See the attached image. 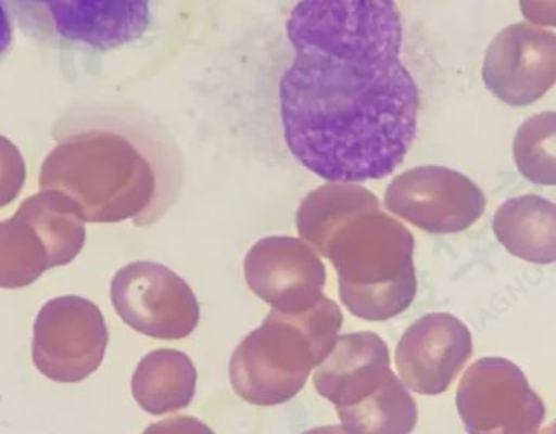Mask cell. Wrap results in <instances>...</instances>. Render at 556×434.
Masks as SVG:
<instances>
[{"mask_svg": "<svg viewBox=\"0 0 556 434\" xmlns=\"http://www.w3.org/2000/svg\"><path fill=\"white\" fill-rule=\"evenodd\" d=\"M287 35L294 55L278 104L291 155L329 182L392 175L414 143L420 111L394 0H300Z\"/></svg>", "mask_w": 556, "mask_h": 434, "instance_id": "obj_1", "label": "cell"}, {"mask_svg": "<svg viewBox=\"0 0 556 434\" xmlns=\"http://www.w3.org/2000/svg\"><path fill=\"white\" fill-rule=\"evenodd\" d=\"M55 146L41 191L67 195L87 224H155L181 194L185 159L172 133L142 107L110 100L68 106L52 127Z\"/></svg>", "mask_w": 556, "mask_h": 434, "instance_id": "obj_2", "label": "cell"}, {"mask_svg": "<svg viewBox=\"0 0 556 434\" xmlns=\"http://www.w3.org/2000/svg\"><path fill=\"white\" fill-rule=\"evenodd\" d=\"M311 247L333 264L343 306L363 321H389L417 296L414 234L381 202L346 215Z\"/></svg>", "mask_w": 556, "mask_h": 434, "instance_id": "obj_3", "label": "cell"}, {"mask_svg": "<svg viewBox=\"0 0 556 434\" xmlns=\"http://www.w3.org/2000/svg\"><path fill=\"white\" fill-rule=\"evenodd\" d=\"M342 326V311L326 296L306 311L273 309L231 357L235 393L260 407L293 399L306 386L311 371L332 352Z\"/></svg>", "mask_w": 556, "mask_h": 434, "instance_id": "obj_4", "label": "cell"}, {"mask_svg": "<svg viewBox=\"0 0 556 434\" xmlns=\"http://www.w3.org/2000/svg\"><path fill=\"white\" fill-rule=\"evenodd\" d=\"M36 44L62 54L103 55L142 39L156 0H7Z\"/></svg>", "mask_w": 556, "mask_h": 434, "instance_id": "obj_5", "label": "cell"}, {"mask_svg": "<svg viewBox=\"0 0 556 434\" xmlns=\"http://www.w3.org/2000/svg\"><path fill=\"white\" fill-rule=\"evenodd\" d=\"M85 240L84 218L67 195H31L12 218L0 221V289H25L46 270L67 266L84 250Z\"/></svg>", "mask_w": 556, "mask_h": 434, "instance_id": "obj_6", "label": "cell"}, {"mask_svg": "<svg viewBox=\"0 0 556 434\" xmlns=\"http://www.w3.org/2000/svg\"><path fill=\"white\" fill-rule=\"evenodd\" d=\"M110 332L100 308L84 296L49 299L33 326V363L55 383L75 384L101 367Z\"/></svg>", "mask_w": 556, "mask_h": 434, "instance_id": "obj_7", "label": "cell"}, {"mask_svg": "<svg viewBox=\"0 0 556 434\" xmlns=\"http://www.w3.org/2000/svg\"><path fill=\"white\" fill-rule=\"evenodd\" d=\"M457 412L467 434H539L545 404L521 368L505 358H482L460 380Z\"/></svg>", "mask_w": 556, "mask_h": 434, "instance_id": "obj_8", "label": "cell"}, {"mask_svg": "<svg viewBox=\"0 0 556 434\" xmlns=\"http://www.w3.org/2000/svg\"><path fill=\"white\" fill-rule=\"evenodd\" d=\"M111 302L134 331L160 341L189 337L201 321V305L185 279L162 264H127L111 282Z\"/></svg>", "mask_w": 556, "mask_h": 434, "instance_id": "obj_9", "label": "cell"}, {"mask_svg": "<svg viewBox=\"0 0 556 434\" xmlns=\"http://www.w3.org/2000/svg\"><path fill=\"white\" fill-rule=\"evenodd\" d=\"M384 205L395 217L431 234L460 233L482 217V189L456 169L418 166L395 176L386 189Z\"/></svg>", "mask_w": 556, "mask_h": 434, "instance_id": "obj_10", "label": "cell"}, {"mask_svg": "<svg viewBox=\"0 0 556 434\" xmlns=\"http://www.w3.org/2000/svg\"><path fill=\"white\" fill-rule=\"evenodd\" d=\"M486 88L509 106L525 107L556 85V35L531 23L506 26L490 42L482 68Z\"/></svg>", "mask_w": 556, "mask_h": 434, "instance_id": "obj_11", "label": "cell"}, {"mask_svg": "<svg viewBox=\"0 0 556 434\" xmlns=\"http://www.w3.org/2000/svg\"><path fill=\"white\" fill-rule=\"evenodd\" d=\"M244 279L254 295L281 312H301L324 298L326 266L303 240L269 237L244 259Z\"/></svg>", "mask_w": 556, "mask_h": 434, "instance_id": "obj_12", "label": "cell"}, {"mask_svg": "<svg viewBox=\"0 0 556 434\" xmlns=\"http://www.w3.org/2000/svg\"><path fill=\"white\" fill-rule=\"evenodd\" d=\"M472 354L469 328L456 316L431 312L404 332L395 365L408 390L421 396H440L450 390Z\"/></svg>", "mask_w": 556, "mask_h": 434, "instance_id": "obj_13", "label": "cell"}, {"mask_svg": "<svg viewBox=\"0 0 556 434\" xmlns=\"http://www.w3.org/2000/svg\"><path fill=\"white\" fill-rule=\"evenodd\" d=\"M391 373L388 344L375 332H355L337 339L313 381L319 396L346 407L375 393Z\"/></svg>", "mask_w": 556, "mask_h": 434, "instance_id": "obj_14", "label": "cell"}, {"mask_svg": "<svg viewBox=\"0 0 556 434\" xmlns=\"http://www.w3.org/2000/svg\"><path fill=\"white\" fill-rule=\"evenodd\" d=\"M496 240L519 259L532 264L556 263V204L526 194L500 205L493 218Z\"/></svg>", "mask_w": 556, "mask_h": 434, "instance_id": "obj_15", "label": "cell"}, {"mask_svg": "<svg viewBox=\"0 0 556 434\" xmlns=\"http://www.w3.org/2000/svg\"><path fill=\"white\" fill-rule=\"evenodd\" d=\"M198 370L188 355L172 348L150 352L137 365L132 396L152 416L188 409L195 396Z\"/></svg>", "mask_w": 556, "mask_h": 434, "instance_id": "obj_16", "label": "cell"}, {"mask_svg": "<svg viewBox=\"0 0 556 434\" xmlns=\"http://www.w3.org/2000/svg\"><path fill=\"white\" fill-rule=\"evenodd\" d=\"M337 413L349 434H410L418 420L417 403L394 373L365 399L337 407Z\"/></svg>", "mask_w": 556, "mask_h": 434, "instance_id": "obj_17", "label": "cell"}, {"mask_svg": "<svg viewBox=\"0 0 556 434\" xmlns=\"http://www.w3.org/2000/svg\"><path fill=\"white\" fill-rule=\"evenodd\" d=\"M513 155L526 179L539 186H556V111L535 114L521 124Z\"/></svg>", "mask_w": 556, "mask_h": 434, "instance_id": "obj_18", "label": "cell"}, {"mask_svg": "<svg viewBox=\"0 0 556 434\" xmlns=\"http://www.w3.org/2000/svg\"><path fill=\"white\" fill-rule=\"evenodd\" d=\"M26 181V163L18 146L0 136V208L12 204Z\"/></svg>", "mask_w": 556, "mask_h": 434, "instance_id": "obj_19", "label": "cell"}, {"mask_svg": "<svg viewBox=\"0 0 556 434\" xmlns=\"http://www.w3.org/2000/svg\"><path fill=\"white\" fill-rule=\"evenodd\" d=\"M143 434H215L201 420L194 417L179 416L163 422L153 423Z\"/></svg>", "mask_w": 556, "mask_h": 434, "instance_id": "obj_20", "label": "cell"}, {"mask_svg": "<svg viewBox=\"0 0 556 434\" xmlns=\"http://www.w3.org/2000/svg\"><path fill=\"white\" fill-rule=\"evenodd\" d=\"M519 5L531 25L556 28V0H519Z\"/></svg>", "mask_w": 556, "mask_h": 434, "instance_id": "obj_21", "label": "cell"}, {"mask_svg": "<svg viewBox=\"0 0 556 434\" xmlns=\"http://www.w3.org/2000/svg\"><path fill=\"white\" fill-rule=\"evenodd\" d=\"M15 42V22L7 0H0V62L12 51Z\"/></svg>", "mask_w": 556, "mask_h": 434, "instance_id": "obj_22", "label": "cell"}, {"mask_svg": "<svg viewBox=\"0 0 556 434\" xmlns=\"http://www.w3.org/2000/svg\"><path fill=\"white\" fill-rule=\"evenodd\" d=\"M303 434H349L343 426L339 425H330V426H319V429L309 430V432Z\"/></svg>", "mask_w": 556, "mask_h": 434, "instance_id": "obj_23", "label": "cell"}, {"mask_svg": "<svg viewBox=\"0 0 556 434\" xmlns=\"http://www.w3.org/2000/svg\"><path fill=\"white\" fill-rule=\"evenodd\" d=\"M539 434H556V420L555 422H552L551 425L547 426V429L542 430Z\"/></svg>", "mask_w": 556, "mask_h": 434, "instance_id": "obj_24", "label": "cell"}]
</instances>
